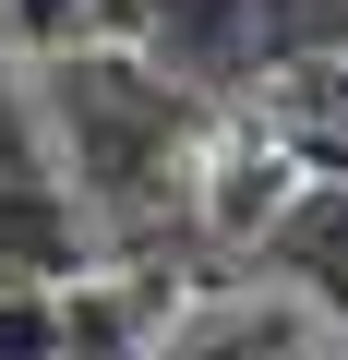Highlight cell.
<instances>
[{
	"mask_svg": "<svg viewBox=\"0 0 348 360\" xmlns=\"http://www.w3.org/2000/svg\"><path fill=\"white\" fill-rule=\"evenodd\" d=\"M0 360H72L60 288H0Z\"/></svg>",
	"mask_w": 348,
	"mask_h": 360,
	"instance_id": "4",
	"label": "cell"
},
{
	"mask_svg": "<svg viewBox=\"0 0 348 360\" xmlns=\"http://www.w3.org/2000/svg\"><path fill=\"white\" fill-rule=\"evenodd\" d=\"M72 25L144 49L168 84H193L205 108H228V96L348 49V0H84Z\"/></svg>",
	"mask_w": 348,
	"mask_h": 360,
	"instance_id": "2",
	"label": "cell"
},
{
	"mask_svg": "<svg viewBox=\"0 0 348 360\" xmlns=\"http://www.w3.org/2000/svg\"><path fill=\"white\" fill-rule=\"evenodd\" d=\"M37 132H49L60 193L84 205V240H108V252H156L168 217H193L205 96L168 84L144 49L72 25V37L37 60Z\"/></svg>",
	"mask_w": 348,
	"mask_h": 360,
	"instance_id": "1",
	"label": "cell"
},
{
	"mask_svg": "<svg viewBox=\"0 0 348 360\" xmlns=\"http://www.w3.org/2000/svg\"><path fill=\"white\" fill-rule=\"evenodd\" d=\"M240 132H252L264 156H288L300 180H348V49L252 84V96H240Z\"/></svg>",
	"mask_w": 348,
	"mask_h": 360,
	"instance_id": "3",
	"label": "cell"
}]
</instances>
